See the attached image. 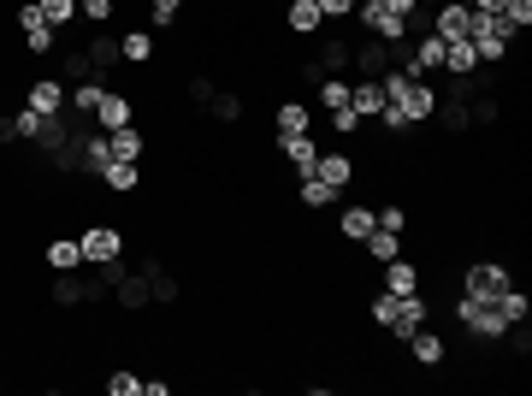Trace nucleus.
<instances>
[{
  "label": "nucleus",
  "instance_id": "nucleus-1",
  "mask_svg": "<svg viewBox=\"0 0 532 396\" xmlns=\"http://www.w3.org/2000/svg\"><path fill=\"white\" fill-rule=\"evenodd\" d=\"M355 24H361L373 42H385V48H402V42L414 36V18H397V12H385L379 0H361V6H355Z\"/></svg>",
  "mask_w": 532,
  "mask_h": 396
},
{
  "label": "nucleus",
  "instance_id": "nucleus-2",
  "mask_svg": "<svg viewBox=\"0 0 532 396\" xmlns=\"http://www.w3.org/2000/svg\"><path fill=\"white\" fill-rule=\"evenodd\" d=\"M77 249H83V266H119L125 261V231L119 225H89V231H77Z\"/></svg>",
  "mask_w": 532,
  "mask_h": 396
},
{
  "label": "nucleus",
  "instance_id": "nucleus-3",
  "mask_svg": "<svg viewBox=\"0 0 532 396\" xmlns=\"http://www.w3.org/2000/svg\"><path fill=\"white\" fill-rule=\"evenodd\" d=\"M426 30L444 36V42H467V36H473V6H467V0H432Z\"/></svg>",
  "mask_w": 532,
  "mask_h": 396
},
{
  "label": "nucleus",
  "instance_id": "nucleus-4",
  "mask_svg": "<svg viewBox=\"0 0 532 396\" xmlns=\"http://www.w3.org/2000/svg\"><path fill=\"white\" fill-rule=\"evenodd\" d=\"M509 284H515V272H509L503 261H467L462 266V290L467 296H485V302H491V296L509 290Z\"/></svg>",
  "mask_w": 532,
  "mask_h": 396
},
{
  "label": "nucleus",
  "instance_id": "nucleus-5",
  "mask_svg": "<svg viewBox=\"0 0 532 396\" xmlns=\"http://www.w3.org/2000/svg\"><path fill=\"white\" fill-rule=\"evenodd\" d=\"M125 125H136V95L107 83L101 101H95V131H125Z\"/></svg>",
  "mask_w": 532,
  "mask_h": 396
},
{
  "label": "nucleus",
  "instance_id": "nucleus-6",
  "mask_svg": "<svg viewBox=\"0 0 532 396\" xmlns=\"http://www.w3.org/2000/svg\"><path fill=\"white\" fill-rule=\"evenodd\" d=\"M438 101H444V89H438L432 77H414V83H408V95H402L397 107H402V113H408V125L420 131V125H432V113H438Z\"/></svg>",
  "mask_w": 532,
  "mask_h": 396
},
{
  "label": "nucleus",
  "instance_id": "nucleus-7",
  "mask_svg": "<svg viewBox=\"0 0 532 396\" xmlns=\"http://www.w3.org/2000/svg\"><path fill=\"white\" fill-rule=\"evenodd\" d=\"M66 101H71V89H66V77H54V71H48V77H36V83L24 89V107H36L42 119H60V113H66Z\"/></svg>",
  "mask_w": 532,
  "mask_h": 396
},
{
  "label": "nucleus",
  "instance_id": "nucleus-8",
  "mask_svg": "<svg viewBox=\"0 0 532 396\" xmlns=\"http://www.w3.org/2000/svg\"><path fill=\"white\" fill-rule=\"evenodd\" d=\"M278 12H284V30H290L296 42H314V36L326 30V18H320V6H314V0H284Z\"/></svg>",
  "mask_w": 532,
  "mask_h": 396
},
{
  "label": "nucleus",
  "instance_id": "nucleus-9",
  "mask_svg": "<svg viewBox=\"0 0 532 396\" xmlns=\"http://www.w3.org/2000/svg\"><path fill=\"white\" fill-rule=\"evenodd\" d=\"M314 178L320 184H332L337 196L355 184V154H343V148H320V160H314Z\"/></svg>",
  "mask_w": 532,
  "mask_h": 396
},
{
  "label": "nucleus",
  "instance_id": "nucleus-10",
  "mask_svg": "<svg viewBox=\"0 0 532 396\" xmlns=\"http://www.w3.org/2000/svg\"><path fill=\"white\" fill-rule=\"evenodd\" d=\"M373 225H379V213H373L367 201H349V207L337 213V237H343V243H355V249L373 237Z\"/></svg>",
  "mask_w": 532,
  "mask_h": 396
},
{
  "label": "nucleus",
  "instance_id": "nucleus-11",
  "mask_svg": "<svg viewBox=\"0 0 532 396\" xmlns=\"http://www.w3.org/2000/svg\"><path fill=\"white\" fill-rule=\"evenodd\" d=\"M278 154H284V166H290L296 178H308V172H314V160H320V142H314V131L278 136Z\"/></svg>",
  "mask_w": 532,
  "mask_h": 396
},
{
  "label": "nucleus",
  "instance_id": "nucleus-12",
  "mask_svg": "<svg viewBox=\"0 0 532 396\" xmlns=\"http://www.w3.org/2000/svg\"><path fill=\"white\" fill-rule=\"evenodd\" d=\"M272 131H278V136L314 131V107H308V101H296V95H284V101L272 107Z\"/></svg>",
  "mask_w": 532,
  "mask_h": 396
},
{
  "label": "nucleus",
  "instance_id": "nucleus-13",
  "mask_svg": "<svg viewBox=\"0 0 532 396\" xmlns=\"http://www.w3.org/2000/svg\"><path fill=\"white\" fill-rule=\"evenodd\" d=\"M95 178L107 184V196H136V184H142V160H107Z\"/></svg>",
  "mask_w": 532,
  "mask_h": 396
},
{
  "label": "nucleus",
  "instance_id": "nucleus-14",
  "mask_svg": "<svg viewBox=\"0 0 532 396\" xmlns=\"http://www.w3.org/2000/svg\"><path fill=\"white\" fill-rule=\"evenodd\" d=\"M379 290H391V296H414L420 290V266L397 255V261H385V278H379Z\"/></svg>",
  "mask_w": 532,
  "mask_h": 396
},
{
  "label": "nucleus",
  "instance_id": "nucleus-15",
  "mask_svg": "<svg viewBox=\"0 0 532 396\" xmlns=\"http://www.w3.org/2000/svg\"><path fill=\"white\" fill-rule=\"evenodd\" d=\"M444 71H450V83H473L485 66H479L473 42H450V48H444Z\"/></svg>",
  "mask_w": 532,
  "mask_h": 396
},
{
  "label": "nucleus",
  "instance_id": "nucleus-16",
  "mask_svg": "<svg viewBox=\"0 0 532 396\" xmlns=\"http://www.w3.org/2000/svg\"><path fill=\"white\" fill-rule=\"evenodd\" d=\"M408 355H414L420 367H444V361H450V349H444V337H438V331H432V326H420V331H414V337H408Z\"/></svg>",
  "mask_w": 532,
  "mask_h": 396
},
{
  "label": "nucleus",
  "instance_id": "nucleus-17",
  "mask_svg": "<svg viewBox=\"0 0 532 396\" xmlns=\"http://www.w3.org/2000/svg\"><path fill=\"white\" fill-rule=\"evenodd\" d=\"M349 107H355L361 119H379V107H385V89H379V77H355V83H349Z\"/></svg>",
  "mask_w": 532,
  "mask_h": 396
},
{
  "label": "nucleus",
  "instance_id": "nucleus-18",
  "mask_svg": "<svg viewBox=\"0 0 532 396\" xmlns=\"http://www.w3.org/2000/svg\"><path fill=\"white\" fill-rule=\"evenodd\" d=\"M83 54H89V66H95V77H107V71L119 66V42H113L107 30H89V42H83Z\"/></svg>",
  "mask_w": 532,
  "mask_h": 396
},
{
  "label": "nucleus",
  "instance_id": "nucleus-19",
  "mask_svg": "<svg viewBox=\"0 0 532 396\" xmlns=\"http://www.w3.org/2000/svg\"><path fill=\"white\" fill-rule=\"evenodd\" d=\"M42 261H48V272H77L83 266V249H77V237H48Z\"/></svg>",
  "mask_w": 532,
  "mask_h": 396
},
{
  "label": "nucleus",
  "instance_id": "nucleus-20",
  "mask_svg": "<svg viewBox=\"0 0 532 396\" xmlns=\"http://www.w3.org/2000/svg\"><path fill=\"white\" fill-rule=\"evenodd\" d=\"M18 36H24V54H30V60H54V54H60V30H54V24H30V30H18Z\"/></svg>",
  "mask_w": 532,
  "mask_h": 396
},
{
  "label": "nucleus",
  "instance_id": "nucleus-21",
  "mask_svg": "<svg viewBox=\"0 0 532 396\" xmlns=\"http://www.w3.org/2000/svg\"><path fill=\"white\" fill-rule=\"evenodd\" d=\"M491 302L503 308V320H509V326H521V320H532V296H527V290H521V284H509V290H497Z\"/></svg>",
  "mask_w": 532,
  "mask_h": 396
},
{
  "label": "nucleus",
  "instance_id": "nucleus-22",
  "mask_svg": "<svg viewBox=\"0 0 532 396\" xmlns=\"http://www.w3.org/2000/svg\"><path fill=\"white\" fill-rule=\"evenodd\" d=\"M107 142H113V160H142V154H148V136H142V125L107 131Z\"/></svg>",
  "mask_w": 532,
  "mask_h": 396
},
{
  "label": "nucleus",
  "instance_id": "nucleus-23",
  "mask_svg": "<svg viewBox=\"0 0 532 396\" xmlns=\"http://www.w3.org/2000/svg\"><path fill=\"white\" fill-rule=\"evenodd\" d=\"M119 60H131V66H148V60H154V36H148L142 24L119 36Z\"/></svg>",
  "mask_w": 532,
  "mask_h": 396
},
{
  "label": "nucleus",
  "instance_id": "nucleus-24",
  "mask_svg": "<svg viewBox=\"0 0 532 396\" xmlns=\"http://www.w3.org/2000/svg\"><path fill=\"white\" fill-rule=\"evenodd\" d=\"M361 249H367V261H397L402 255V231H379V225H373V237H367V243H361Z\"/></svg>",
  "mask_w": 532,
  "mask_h": 396
},
{
  "label": "nucleus",
  "instance_id": "nucleus-25",
  "mask_svg": "<svg viewBox=\"0 0 532 396\" xmlns=\"http://www.w3.org/2000/svg\"><path fill=\"white\" fill-rule=\"evenodd\" d=\"M101 89H107V83H101V77H89V83H71V113H77V119H95V101H101Z\"/></svg>",
  "mask_w": 532,
  "mask_h": 396
},
{
  "label": "nucleus",
  "instance_id": "nucleus-26",
  "mask_svg": "<svg viewBox=\"0 0 532 396\" xmlns=\"http://www.w3.org/2000/svg\"><path fill=\"white\" fill-rule=\"evenodd\" d=\"M296 196H302V207H314V213H320V207H332V201H337V190H332V184H320V178L308 172V178H296Z\"/></svg>",
  "mask_w": 532,
  "mask_h": 396
},
{
  "label": "nucleus",
  "instance_id": "nucleus-27",
  "mask_svg": "<svg viewBox=\"0 0 532 396\" xmlns=\"http://www.w3.org/2000/svg\"><path fill=\"white\" fill-rule=\"evenodd\" d=\"M6 119H12V136H18V142H42V125H48V119H42L36 107H18V113H6Z\"/></svg>",
  "mask_w": 532,
  "mask_h": 396
},
{
  "label": "nucleus",
  "instance_id": "nucleus-28",
  "mask_svg": "<svg viewBox=\"0 0 532 396\" xmlns=\"http://www.w3.org/2000/svg\"><path fill=\"white\" fill-rule=\"evenodd\" d=\"M314 95H320V113L349 107V83H343V77H320V83H314Z\"/></svg>",
  "mask_w": 532,
  "mask_h": 396
},
{
  "label": "nucleus",
  "instance_id": "nucleus-29",
  "mask_svg": "<svg viewBox=\"0 0 532 396\" xmlns=\"http://www.w3.org/2000/svg\"><path fill=\"white\" fill-rule=\"evenodd\" d=\"M207 107H213V119H219V125H243V113H249V107H243V95H213Z\"/></svg>",
  "mask_w": 532,
  "mask_h": 396
},
{
  "label": "nucleus",
  "instance_id": "nucleus-30",
  "mask_svg": "<svg viewBox=\"0 0 532 396\" xmlns=\"http://www.w3.org/2000/svg\"><path fill=\"white\" fill-rule=\"evenodd\" d=\"M113 284H119V290H113V296H119V308H148V284H142V278H113Z\"/></svg>",
  "mask_w": 532,
  "mask_h": 396
},
{
  "label": "nucleus",
  "instance_id": "nucleus-31",
  "mask_svg": "<svg viewBox=\"0 0 532 396\" xmlns=\"http://www.w3.org/2000/svg\"><path fill=\"white\" fill-rule=\"evenodd\" d=\"M113 12H119V0H77V18H83L89 30H101Z\"/></svg>",
  "mask_w": 532,
  "mask_h": 396
},
{
  "label": "nucleus",
  "instance_id": "nucleus-32",
  "mask_svg": "<svg viewBox=\"0 0 532 396\" xmlns=\"http://www.w3.org/2000/svg\"><path fill=\"white\" fill-rule=\"evenodd\" d=\"M42 6V18L54 24V30H66V24H77V0H36Z\"/></svg>",
  "mask_w": 532,
  "mask_h": 396
},
{
  "label": "nucleus",
  "instance_id": "nucleus-33",
  "mask_svg": "<svg viewBox=\"0 0 532 396\" xmlns=\"http://www.w3.org/2000/svg\"><path fill=\"white\" fill-rule=\"evenodd\" d=\"M148 18H154L160 30H172V24L184 18V0H148Z\"/></svg>",
  "mask_w": 532,
  "mask_h": 396
},
{
  "label": "nucleus",
  "instance_id": "nucleus-34",
  "mask_svg": "<svg viewBox=\"0 0 532 396\" xmlns=\"http://www.w3.org/2000/svg\"><path fill=\"white\" fill-rule=\"evenodd\" d=\"M379 213V231H408V207L402 201H385V207H373Z\"/></svg>",
  "mask_w": 532,
  "mask_h": 396
},
{
  "label": "nucleus",
  "instance_id": "nucleus-35",
  "mask_svg": "<svg viewBox=\"0 0 532 396\" xmlns=\"http://www.w3.org/2000/svg\"><path fill=\"white\" fill-rule=\"evenodd\" d=\"M107 391H113V396H136V391H142V373H131V367L107 373Z\"/></svg>",
  "mask_w": 532,
  "mask_h": 396
},
{
  "label": "nucleus",
  "instance_id": "nucleus-36",
  "mask_svg": "<svg viewBox=\"0 0 532 396\" xmlns=\"http://www.w3.org/2000/svg\"><path fill=\"white\" fill-rule=\"evenodd\" d=\"M184 95H190V101H196V107H207V101H213V95H219V89H213V77H207V71H196V77H190V83H184Z\"/></svg>",
  "mask_w": 532,
  "mask_h": 396
},
{
  "label": "nucleus",
  "instance_id": "nucleus-37",
  "mask_svg": "<svg viewBox=\"0 0 532 396\" xmlns=\"http://www.w3.org/2000/svg\"><path fill=\"white\" fill-rule=\"evenodd\" d=\"M326 119H332V131H337V136H355L361 125H367V119H361L355 107H337V113H326Z\"/></svg>",
  "mask_w": 532,
  "mask_h": 396
},
{
  "label": "nucleus",
  "instance_id": "nucleus-38",
  "mask_svg": "<svg viewBox=\"0 0 532 396\" xmlns=\"http://www.w3.org/2000/svg\"><path fill=\"white\" fill-rule=\"evenodd\" d=\"M314 6H320V18L343 24V18H355V6H361V0H314Z\"/></svg>",
  "mask_w": 532,
  "mask_h": 396
},
{
  "label": "nucleus",
  "instance_id": "nucleus-39",
  "mask_svg": "<svg viewBox=\"0 0 532 396\" xmlns=\"http://www.w3.org/2000/svg\"><path fill=\"white\" fill-rule=\"evenodd\" d=\"M473 12H503V0H467Z\"/></svg>",
  "mask_w": 532,
  "mask_h": 396
},
{
  "label": "nucleus",
  "instance_id": "nucleus-40",
  "mask_svg": "<svg viewBox=\"0 0 532 396\" xmlns=\"http://www.w3.org/2000/svg\"><path fill=\"white\" fill-rule=\"evenodd\" d=\"M272 6H284V0H272Z\"/></svg>",
  "mask_w": 532,
  "mask_h": 396
}]
</instances>
